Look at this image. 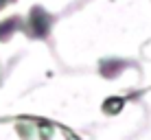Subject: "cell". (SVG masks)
<instances>
[{
    "mask_svg": "<svg viewBox=\"0 0 151 140\" xmlns=\"http://www.w3.org/2000/svg\"><path fill=\"white\" fill-rule=\"evenodd\" d=\"M31 24H33V37H46V33H48V24H50V18L42 11V9H33Z\"/></svg>",
    "mask_w": 151,
    "mask_h": 140,
    "instance_id": "cell-1",
    "label": "cell"
},
{
    "mask_svg": "<svg viewBox=\"0 0 151 140\" xmlns=\"http://www.w3.org/2000/svg\"><path fill=\"white\" fill-rule=\"evenodd\" d=\"M18 27V20H9V22H4V24H0V39L2 37H9V33Z\"/></svg>",
    "mask_w": 151,
    "mask_h": 140,
    "instance_id": "cell-2",
    "label": "cell"
}]
</instances>
